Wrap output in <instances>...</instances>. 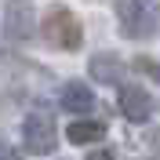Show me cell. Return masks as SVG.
<instances>
[{"mask_svg": "<svg viewBox=\"0 0 160 160\" xmlns=\"http://www.w3.org/2000/svg\"><path fill=\"white\" fill-rule=\"evenodd\" d=\"M44 37L58 51H77L84 44V26L69 8H51L48 18H44Z\"/></svg>", "mask_w": 160, "mask_h": 160, "instance_id": "obj_1", "label": "cell"}, {"mask_svg": "<svg viewBox=\"0 0 160 160\" xmlns=\"http://www.w3.org/2000/svg\"><path fill=\"white\" fill-rule=\"evenodd\" d=\"M120 33L131 40H149L157 33V15L146 8V0H117Z\"/></svg>", "mask_w": 160, "mask_h": 160, "instance_id": "obj_2", "label": "cell"}, {"mask_svg": "<svg viewBox=\"0 0 160 160\" xmlns=\"http://www.w3.org/2000/svg\"><path fill=\"white\" fill-rule=\"evenodd\" d=\"M22 146L29 153H37V157L51 153L55 149V117L44 113V109H33L22 120Z\"/></svg>", "mask_w": 160, "mask_h": 160, "instance_id": "obj_3", "label": "cell"}, {"mask_svg": "<svg viewBox=\"0 0 160 160\" xmlns=\"http://www.w3.org/2000/svg\"><path fill=\"white\" fill-rule=\"evenodd\" d=\"M4 33L8 40H29L37 33V11L29 0H8L4 8Z\"/></svg>", "mask_w": 160, "mask_h": 160, "instance_id": "obj_4", "label": "cell"}, {"mask_svg": "<svg viewBox=\"0 0 160 160\" xmlns=\"http://www.w3.org/2000/svg\"><path fill=\"white\" fill-rule=\"evenodd\" d=\"M120 113L131 120V124H146L153 113V98L149 91L138 88V84H128V88H120Z\"/></svg>", "mask_w": 160, "mask_h": 160, "instance_id": "obj_5", "label": "cell"}, {"mask_svg": "<svg viewBox=\"0 0 160 160\" xmlns=\"http://www.w3.org/2000/svg\"><path fill=\"white\" fill-rule=\"evenodd\" d=\"M62 109L69 113H91L95 109V91L88 84H80V80H69L66 88H62Z\"/></svg>", "mask_w": 160, "mask_h": 160, "instance_id": "obj_6", "label": "cell"}, {"mask_svg": "<svg viewBox=\"0 0 160 160\" xmlns=\"http://www.w3.org/2000/svg\"><path fill=\"white\" fill-rule=\"evenodd\" d=\"M88 73L98 80V84H120V80H124V62H120L117 55H95L91 66H88Z\"/></svg>", "mask_w": 160, "mask_h": 160, "instance_id": "obj_7", "label": "cell"}, {"mask_svg": "<svg viewBox=\"0 0 160 160\" xmlns=\"http://www.w3.org/2000/svg\"><path fill=\"white\" fill-rule=\"evenodd\" d=\"M106 135V124L102 120H73L69 128H66V138L73 146H91V142H98Z\"/></svg>", "mask_w": 160, "mask_h": 160, "instance_id": "obj_8", "label": "cell"}, {"mask_svg": "<svg viewBox=\"0 0 160 160\" xmlns=\"http://www.w3.org/2000/svg\"><path fill=\"white\" fill-rule=\"evenodd\" d=\"M135 69L146 73L149 80H157V84H160V62H157V58H146V55H142V58H135Z\"/></svg>", "mask_w": 160, "mask_h": 160, "instance_id": "obj_9", "label": "cell"}, {"mask_svg": "<svg viewBox=\"0 0 160 160\" xmlns=\"http://www.w3.org/2000/svg\"><path fill=\"white\" fill-rule=\"evenodd\" d=\"M84 160H113V149H95V153H88Z\"/></svg>", "mask_w": 160, "mask_h": 160, "instance_id": "obj_10", "label": "cell"}, {"mask_svg": "<svg viewBox=\"0 0 160 160\" xmlns=\"http://www.w3.org/2000/svg\"><path fill=\"white\" fill-rule=\"evenodd\" d=\"M149 160H160V157H149Z\"/></svg>", "mask_w": 160, "mask_h": 160, "instance_id": "obj_11", "label": "cell"}]
</instances>
